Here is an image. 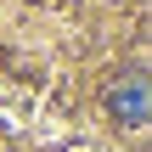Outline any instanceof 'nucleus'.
<instances>
[{
	"mask_svg": "<svg viewBox=\"0 0 152 152\" xmlns=\"http://www.w3.org/2000/svg\"><path fill=\"white\" fill-rule=\"evenodd\" d=\"M107 107H113L118 124H135V130H141V124H147V79H141V73H124V79L107 90Z\"/></svg>",
	"mask_w": 152,
	"mask_h": 152,
	"instance_id": "f257e3e1",
	"label": "nucleus"
}]
</instances>
